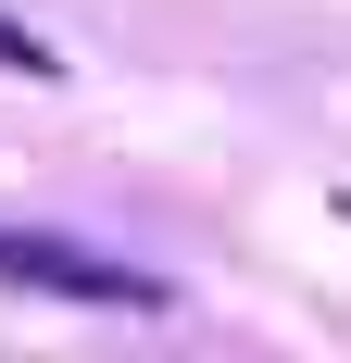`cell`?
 I'll return each mask as SVG.
<instances>
[{"label": "cell", "mask_w": 351, "mask_h": 363, "mask_svg": "<svg viewBox=\"0 0 351 363\" xmlns=\"http://www.w3.org/2000/svg\"><path fill=\"white\" fill-rule=\"evenodd\" d=\"M0 276L13 289H50V301H101V313H151V276H126V263H101V251H75V238H38V225H13L0 238Z\"/></svg>", "instance_id": "6da1fadb"}, {"label": "cell", "mask_w": 351, "mask_h": 363, "mask_svg": "<svg viewBox=\"0 0 351 363\" xmlns=\"http://www.w3.org/2000/svg\"><path fill=\"white\" fill-rule=\"evenodd\" d=\"M0 75H63V50H50L38 26H13V13H0Z\"/></svg>", "instance_id": "7a4b0ae2"}]
</instances>
